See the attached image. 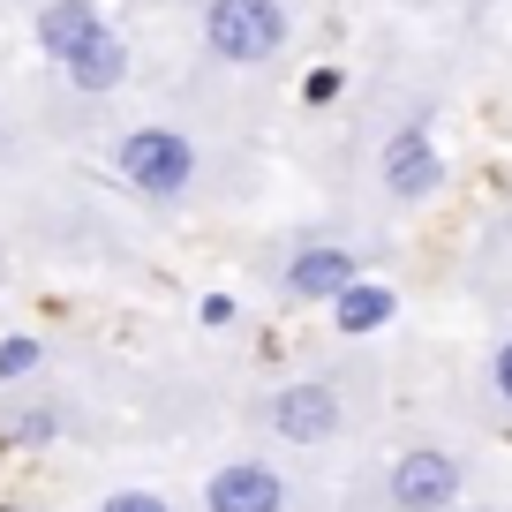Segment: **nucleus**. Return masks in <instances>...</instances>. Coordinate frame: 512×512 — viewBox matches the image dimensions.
Masks as SVG:
<instances>
[{"label":"nucleus","instance_id":"nucleus-5","mask_svg":"<svg viewBox=\"0 0 512 512\" xmlns=\"http://www.w3.org/2000/svg\"><path fill=\"white\" fill-rule=\"evenodd\" d=\"M204 512H287V475L264 460H226L204 482Z\"/></svg>","mask_w":512,"mask_h":512},{"label":"nucleus","instance_id":"nucleus-13","mask_svg":"<svg viewBox=\"0 0 512 512\" xmlns=\"http://www.w3.org/2000/svg\"><path fill=\"white\" fill-rule=\"evenodd\" d=\"M339 83H347L339 68H317V76L302 83V98H309V106H332V98H339Z\"/></svg>","mask_w":512,"mask_h":512},{"label":"nucleus","instance_id":"nucleus-1","mask_svg":"<svg viewBox=\"0 0 512 512\" xmlns=\"http://www.w3.org/2000/svg\"><path fill=\"white\" fill-rule=\"evenodd\" d=\"M294 38L287 0H204V46L226 68H264Z\"/></svg>","mask_w":512,"mask_h":512},{"label":"nucleus","instance_id":"nucleus-14","mask_svg":"<svg viewBox=\"0 0 512 512\" xmlns=\"http://www.w3.org/2000/svg\"><path fill=\"white\" fill-rule=\"evenodd\" d=\"M490 384H497V400L512 407V339H505V347L490 354Z\"/></svg>","mask_w":512,"mask_h":512},{"label":"nucleus","instance_id":"nucleus-9","mask_svg":"<svg viewBox=\"0 0 512 512\" xmlns=\"http://www.w3.org/2000/svg\"><path fill=\"white\" fill-rule=\"evenodd\" d=\"M68 68V83H76L83 98H106V91H121V76H128V46L113 31H98L91 46L76 53V61H61Z\"/></svg>","mask_w":512,"mask_h":512},{"label":"nucleus","instance_id":"nucleus-16","mask_svg":"<svg viewBox=\"0 0 512 512\" xmlns=\"http://www.w3.org/2000/svg\"><path fill=\"white\" fill-rule=\"evenodd\" d=\"M16 437L23 445H53V415H16Z\"/></svg>","mask_w":512,"mask_h":512},{"label":"nucleus","instance_id":"nucleus-12","mask_svg":"<svg viewBox=\"0 0 512 512\" xmlns=\"http://www.w3.org/2000/svg\"><path fill=\"white\" fill-rule=\"evenodd\" d=\"M98 512H174L159 490H113V497H98Z\"/></svg>","mask_w":512,"mask_h":512},{"label":"nucleus","instance_id":"nucleus-11","mask_svg":"<svg viewBox=\"0 0 512 512\" xmlns=\"http://www.w3.org/2000/svg\"><path fill=\"white\" fill-rule=\"evenodd\" d=\"M46 362V347H38L31 332H16V339H0V384H23L31 369Z\"/></svg>","mask_w":512,"mask_h":512},{"label":"nucleus","instance_id":"nucleus-4","mask_svg":"<svg viewBox=\"0 0 512 512\" xmlns=\"http://www.w3.org/2000/svg\"><path fill=\"white\" fill-rule=\"evenodd\" d=\"M264 415H272V437H287V445H324V437L347 430V407H339V392H332V384H317V377L279 384Z\"/></svg>","mask_w":512,"mask_h":512},{"label":"nucleus","instance_id":"nucleus-3","mask_svg":"<svg viewBox=\"0 0 512 512\" xmlns=\"http://www.w3.org/2000/svg\"><path fill=\"white\" fill-rule=\"evenodd\" d=\"M460 490H467L460 460L437 452V445H415V452L392 460V505H400V512H452Z\"/></svg>","mask_w":512,"mask_h":512},{"label":"nucleus","instance_id":"nucleus-8","mask_svg":"<svg viewBox=\"0 0 512 512\" xmlns=\"http://www.w3.org/2000/svg\"><path fill=\"white\" fill-rule=\"evenodd\" d=\"M98 31H106V16H98L91 0H46V8H38V23H31L38 53H53V61H76Z\"/></svg>","mask_w":512,"mask_h":512},{"label":"nucleus","instance_id":"nucleus-15","mask_svg":"<svg viewBox=\"0 0 512 512\" xmlns=\"http://www.w3.org/2000/svg\"><path fill=\"white\" fill-rule=\"evenodd\" d=\"M196 317H204L211 332H219V324H234V294H204V302H196Z\"/></svg>","mask_w":512,"mask_h":512},{"label":"nucleus","instance_id":"nucleus-2","mask_svg":"<svg viewBox=\"0 0 512 512\" xmlns=\"http://www.w3.org/2000/svg\"><path fill=\"white\" fill-rule=\"evenodd\" d=\"M113 174H121L136 196H181L196 181V144L181 128H166V121H144V128H128L121 144H113Z\"/></svg>","mask_w":512,"mask_h":512},{"label":"nucleus","instance_id":"nucleus-10","mask_svg":"<svg viewBox=\"0 0 512 512\" xmlns=\"http://www.w3.org/2000/svg\"><path fill=\"white\" fill-rule=\"evenodd\" d=\"M392 309H400V294H392V287L354 279V287L332 302V317H339V332H377V324H392Z\"/></svg>","mask_w":512,"mask_h":512},{"label":"nucleus","instance_id":"nucleus-7","mask_svg":"<svg viewBox=\"0 0 512 512\" xmlns=\"http://www.w3.org/2000/svg\"><path fill=\"white\" fill-rule=\"evenodd\" d=\"M384 189L392 196H437L445 189V159H437V144H430V128H400L392 144H384Z\"/></svg>","mask_w":512,"mask_h":512},{"label":"nucleus","instance_id":"nucleus-6","mask_svg":"<svg viewBox=\"0 0 512 512\" xmlns=\"http://www.w3.org/2000/svg\"><path fill=\"white\" fill-rule=\"evenodd\" d=\"M354 279H362V256L354 249H302L287 272H279V294H287V302H339Z\"/></svg>","mask_w":512,"mask_h":512}]
</instances>
